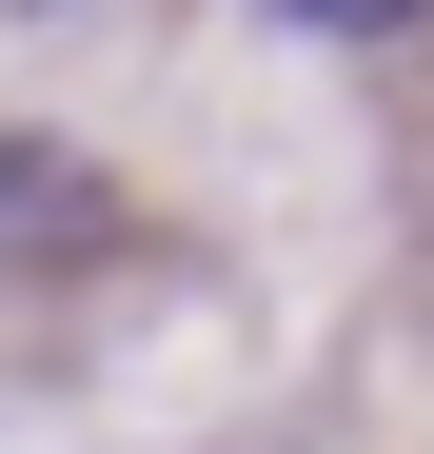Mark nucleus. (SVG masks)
Returning a JSON list of instances; mask_svg holds the SVG:
<instances>
[{
	"label": "nucleus",
	"mask_w": 434,
	"mask_h": 454,
	"mask_svg": "<svg viewBox=\"0 0 434 454\" xmlns=\"http://www.w3.org/2000/svg\"><path fill=\"white\" fill-rule=\"evenodd\" d=\"M257 20H297V40H395L415 0H257Z\"/></svg>",
	"instance_id": "1"
}]
</instances>
